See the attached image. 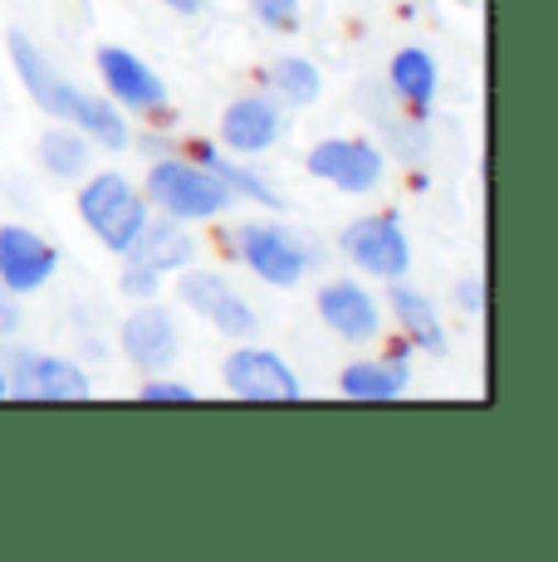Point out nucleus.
I'll return each mask as SVG.
<instances>
[{
  "label": "nucleus",
  "mask_w": 558,
  "mask_h": 562,
  "mask_svg": "<svg viewBox=\"0 0 558 562\" xmlns=\"http://www.w3.org/2000/svg\"><path fill=\"white\" fill-rule=\"evenodd\" d=\"M235 245H241L235 255L275 289H294L309 269V250L289 231H279V225H245V231L235 235Z\"/></svg>",
  "instance_id": "7"
},
{
  "label": "nucleus",
  "mask_w": 558,
  "mask_h": 562,
  "mask_svg": "<svg viewBox=\"0 0 558 562\" xmlns=\"http://www.w3.org/2000/svg\"><path fill=\"white\" fill-rule=\"evenodd\" d=\"M147 196L177 221H211L231 205V187L211 167H187V161H157L147 171Z\"/></svg>",
  "instance_id": "3"
},
{
  "label": "nucleus",
  "mask_w": 558,
  "mask_h": 562,
  "mask_svg": "<svg viewBox=\"0 0 558 562\" xmlns=\"http://www.w3.org/2000/svg\"><path fill=\"white\" fill-rule=\"evenodd\" d=\"M250 10L260 15L265 30H279V35L299 30V0H250Z\"/></svg>",
  "instance_id": "22"
},
{
  "label": "nucleus",
  "mask_w": 558,
  "mask_h": 562,
  "mask_svg": "<svg viewBox=\"0 0 558 562\" xmlns=\"http://www.w3.org/2000/svg\"><path fill=\"white\" fill-rule=\"evenodd\" d=\"M406 386V367L402 362H353L343 367L338 392L348 402H397Z\"/></svg>",
  "instance_id": "16"
},
{
  "label": "nucleus",
  "mask_w": 558,
  "mask_h": 562,
  "mask_svg": "<svg viewBox=\"0 0 558 562\" xmlns=\"http://www.w3.org/2000/svg\"><path fill=\"white\" fill-rule=\"evenodd\" d=\"M181 299H187V308H197L201 318L216 323V333H225V338H250V333L260 328L255 308L245 304L221 274H187L181 279Z\"/></svg>",
  "instance_id": "10"
},
{
  "label": "nucleus",
  "mask_w": 558,
  "mask_h": 562,
  "mask_svg": "<svg viewBox=\"0 0 558 562\" xmlns=\"http://www.w3.org/2000/svg\"><path fill=\"white\" fill-rule=\"evenodd\" d=\"M5 367H10L5 382L20 402H83V396H89V376H83L74 362L49 358V352L10 348Z\"/></svg>",
  "instance_id": "4"
},
{
  "label": "nucleus",
  "mask_w": 558,
  "mask_h": 562,
  "mask_svg": "<svg viewBox=\"0 0 558 562\" xmlns=\"http://www.w3.org/2000/svg\"><path fill=\"white\" fill-rule=\"evenodd\" d=\"M5 396H10V382H5V376H0V402H5Z\"/></svg>",
  "instance_id": "28"
},
{
  "label": "nucleus",
  "mask_w": 558,
  "mask_h": 562,
  "mask_svg": "<svg viewBox=\"0 0 558 562\" xmlns=\"http://www.w3.org/2000/svg\"><path fill=\"white\" fill-rule=\"evenodd\" d=\"M40 161H45L55 177H79L89 167V143L74 127H55V133L40 137Z\"/></svg>",
  "instance_id": "19"
},
{
  "label": "nucleus",
  "mask_w": 558,
  "mask_h": 562,
  "mask_svg": "<svg viewBox=\"0 0 558 562\" xmlns=\"http://www.w3.org/2000/svg\"><path fill=\"white\" fill-rule=\"evenodd\" d=\"M225 392L241 396V402H299V382L284 367V358L265 348H241L231 352L221 367Z\"/></svg>",
  "instance_id": "8"
},
{
  "label": "nucleus",
  "mask_w": 558,
  "mask_h": 562,
  "mask_svg": "<svg viewBox=\"0 0 558 562\" xmlns=\"http://www.w3.org/2000/svg\"><path fill=\"white\" fill-rule=\"evenodd\" d=\"M79 215H83V225L118 255H127V245H133L137 231L147 225L143 196H137V191L127 187V177H118V171H103V177H93L89 187L79 191Z\"/></svg>",
  "instance_id": "2"
},
{
  "label": "nucleus",
  "mask_w": 558,
  "mask_h": 562,
  "mask_svg": "<svg viewBox=\"0 0 558 562\" xmlns=\"http://www.w3.org/2000/svg\"><path fill=\"white\" fill-rule=\"evenodd\" d=\"M10 54H15V69H20V79H25L30 99L45 108L49 117H59V123L83 127V133H89L99 147H109V153H118V147H127V123H123V113H118L113 103L89 99V93L74 89V83L55 69V64H49L45 54L30 45L25 35H20V30L10 35Z\"/></svg>",
  "instance_id": "1"
},
{
  "label": "nucleus",
  "mask_w": 558,
  "mask_h": 562,
  "mask_svg": "<svg viewBox=\"0 0 558 562\" xmlns=\"http://www.w3.org/2000/svg\"><path fill=\"white\" fill-rule=\"evenodd\" d=\"M191 255H197V240L187 235V225L177 221V215H163V221H147L143 231H137V240L127 245V259H137V265H147V269H181V265H191Z\"/></svg>",
  "instance_id": "15"
},
{
  "label": "nucleus",
  "mask_w": 558,
  "mask_h": 562,
  "mask_svg": "<svg viewBox=\"0 0 558 562\" xmlns=\"http://www.w3.org/2000/svg\"><path fill=\"white\" fill-rule=\"evenodd\" d=\"M343 255L372 279H402L406 265H412V250H406V235L392 215H362V221L343 225L338 235Z\"/></svg>",
  "instance_id": "5"
},
{
  "label": "nucleus",
  "mask_w": 558,
  "mask_h": 562,
  "mask_svg": "<svg viewBox=\"0 0 558 562\" xmlns=\"http://www.w3.org/2000/svg\"><path fill=\"white\" fill-rule=\"evenodd\" d=\"M15 328H20V308L10 304V289H0V338H10Z\"/></svg>",
  "instance_id": "26"
},
{
  "label": "nucleus",
  "mask_w": 558,
  "mask_h": 562,
  "mask_svg": "<svg viewBox=\"0 0 558 562\" xmlns=\"http://www.w3.org/2000/svg\"><path fill=\"white\" fill-rule=\"evenodd\" d=\"M143 402H197V392L181 382H147L143 386Z\"/></svg>",
  "instance_id": "24"
},
{
  "label": "nucleus",
  "mask_w": 558,
  "mask_h": 562,
  "mask_svg": "<svg viewBox=\"0 0 558 562\" xmlns=\"http://www.w3.org/2000/svg\"><path fill=\"white\" fill-rule=\"evenodd\" d=\"M99 69H103V83H109V93L118 103H127V108H137V113H147V108H157L167 99V89H163V79H157L153 69H147L137 54H127V49H99Z\"/></svg>",
  "instance_id": "13"
},
{
  "label": "nucleus",
  "mask_w": 558,
  "mask_h": 562,
  "mask_svg": "<svg viewBox=\"0 0 558 562\" xmlns=\"http://www.w3.org/2000/svg\"><path fill=\"white\" fill-rule=\"evenodd\" d=\"M59 269V255L49 240H40L25 225H5L0 231V289L10 294H35L49 284V274Z\"/></svg>",
  "instance_id": "9"
},
{
  "label": "nucleus",
  "mask_w": 558,
  "mask_h": 562,
  "mask_svg": "<svg viewBox=\"0 0 558 562\" xmlns=\"http://www.w3.org/2000/svg\"><path fill=\"white\" fill-rule=\"evenodd\" d=\"M123 289H127V294H137V299H153V294H157V269H147V265H137V259H127Z\"/></svg>",
  "instance_id": "23"
},
{
  "label": "nucleus",
  "mask_w": 558,
  "mask_h": 562,
  "mask_svg": "<svg viewBox=\"0 0 558 562\" xmlns=\"http://www.w3.org/2000/svg\"><path fill=\"white\" fill-rule=\"evenodd\" d=\"M177 348H181V338H177V323L167 318V308H137V313H127V323H123V352L137 367L157 372V367H167L171 358H177Z\"/></svg>",
  "instance_id": "14"
},
{
  "label": "nucleus",
  "mask_w": 558,
  "mask_h": 562,
  "mask_svg": "<svg viewBox=\"0 0 558 562\" xmlns=\"http://www.w3.org/2000/svg\"><path fill=\"white\" fill-rule=\"evenodd\" d=\"M275 93L284 103H294V108H309L319 99V69L309 59H279L275 64Z\"/></svg>",
  "instance_id": "20"
},
{
  "label": "nucleus",
  "mask_w": 558,
  "mask_h": 562,
  "mask_svg": "<svg viewBox=\"0 0 558 562\" xmlns=\"http://www.w3.org/2000/svg\"><path fill=\"white\" fill-rule=\"evenodd\" d=\"M456 299H460V308H466V313H480V308H486V289H480V279H466Z\"/></svg>",
  "instance_id": "25"
},
{
  "label": "nucleus",
  "mask_w": 558,
  "mask_h": 562,
  "mask_svg": "<svg viewBox=\"0 0 558 562\" xmlns=\"http://www.w3.org/2000/svg\"><path fill=\"white\" fill-rule=\"evenodd\" d=\"M279 127H284L279 103L265 99V93H250V99H235L231 108H225L221 143L241 157H255V153H270V147L279 143Z\"/></svg>",
  "instance_id": "11"
},
{
  "label": "nucleus",
  "mask_w": 558,
  "mask_h": 562,
  "mask_svg": "<svg viewBox=\"0 0 558 562\" xmlns=\"http://www.w3.org/2000/svg\"><path fill=\"white\" fill-rule=\"evenodd\" d=\"M392 308H397V318H402L406 338H412L416 348H426V352H436V358H442V352H446V333H442V318H436V304H432V299L416 294V289H406L402 279H397Z\"/></svg>",
  "instance_id": "17"
},
{
  "label": "nucleus",
  "mask_w": 558,
  "mask_h": 562,
  "mask_svg": "<svg viewBox=\"0 0 558 562\" xmlns=\"http://www.w3.org/2000/svg\"><path fill=\"white\" fill-rule=\"evenodd\" d=\"M309 171L319 181H334L348 196H362V191H378L382 181V153L362 137H328V143L309 147Z\"/></svg>",
  "instance_id": "6"
},
{
  "label": "nucleus",
  "mask_w": 558,
  "mask_h": 562,
  "mask_svg": "<svg viewBox=\"0 0 558 562\" xmlns=\"http://www.w3.org/2000/svg\"><path fill=\"white\" fill-rule=\"evenodd\" d=\"M392 93H397V99H406V103H416V108L432 103V93H436L432 54H426V49H402V54H397V59H392Z\"/></svg>",
  "instance_id": "18"
},
{
  "label": "nucleus",
  "mask_w": 558,
  "mask_h": 562,
  "mask_svg": "<svg viewBox=\"0 0 558 562\" xmlns=\"http://www.w3.org/2000/svg\"><path fill=\"white\" fill-rule=\"evenodd\" d=\"M163 5L181 10V15H197V10H201V0H163Z\"/></svg>",
  "instance_id": "27"
},
{
  "label": "nucleus",
  "mask_w": 558,
  "mask_h": 562,
  "mask_svg": "<svg viewBox=\"0 0 558 562\" xmlns=\"http://www.w3.org/2000/svg\"><path fill=\"white\" fill-rule=\"evenodd\" d=\"M201 157H207V167L216 171V177L225 181L231 191H241L245 201H260V205H279V196L270 191V181H260V171H250V167H235V161H221L211 147H201Z\"/></svg>",
  "instance_id": "21"
},
{
  "label": "nucleus",
  "mask_w": 558,
  "mask_h": 562,
  "mask_svg": "<svg viewBox=\"0 0 558 562\" xmlns=\"http://www.w3.org/2000/svg\"><path fill=\"white\" fill-rule=\"evenodd\" d=\"M319 313H324V323L343 342H372L382 328L378 304H372V294L358 284H324L319 289Z\"/></svg>",
  "instance_id": "12"
}]
</instances>
